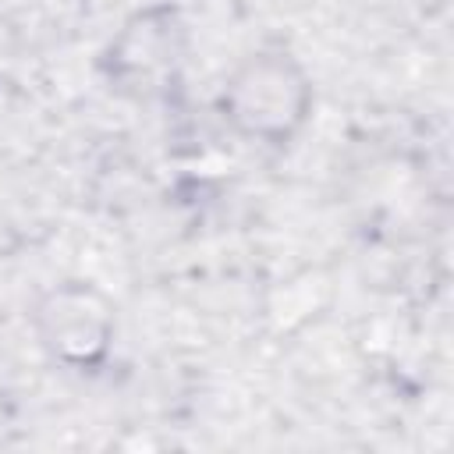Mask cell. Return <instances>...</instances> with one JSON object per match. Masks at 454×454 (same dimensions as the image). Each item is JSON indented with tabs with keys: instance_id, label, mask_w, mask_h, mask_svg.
I'll list each match as a JSON object with an SVG mask.
<instances>
[{
	"instance_id": "6da1fadb",
	"label": "cell",
	"mask_w": 454,
	"mask_h": 454,
	"mask_svg": "<svg viewBox=\"0 0 454 454\" xmlns=\"http://www.w3.org/2000/svg\"><path fill=\"white\" fill-rule=\"evenodd\" d=\"M316 82L309 67L284 46H259L234 60L216 92L223 128L252 145L284 149L312 121Z\"/></svg>"
},
{
	"instance_id": "7a4b0ae2",
	"label": "cell",
	"mask_w": 454,
	"mask_h": 454,
	"mask_svg": "<svg viewBox=\"0 0 454 454\" xmlns=\"http://www.w3.org/2000/svg\"><path fill=\"white\" fill-rule=\"evenodd\" d=\"M192 35L177 7L145 4L131 11L99 53V71L110 92L135 103L170 99L188 67Z\"/></svg>"
},
{
	"instance_id": "3957f363",
	"label": "cell",
	"mask_w": 454,
	"mask_h": 454,
	"mask_svg": "<svg viewBox=\"0 0 454 454\" xmlns=\"http://www.w3.org/2000/svg\"><path fill=\"white\" fill-rule=\"evenodd\" d=\"M32 337L39 351L67 372H96L106 365L117 344V301L82 277L43 287L28 309Z\"/></svg>"
}]
</instances>
